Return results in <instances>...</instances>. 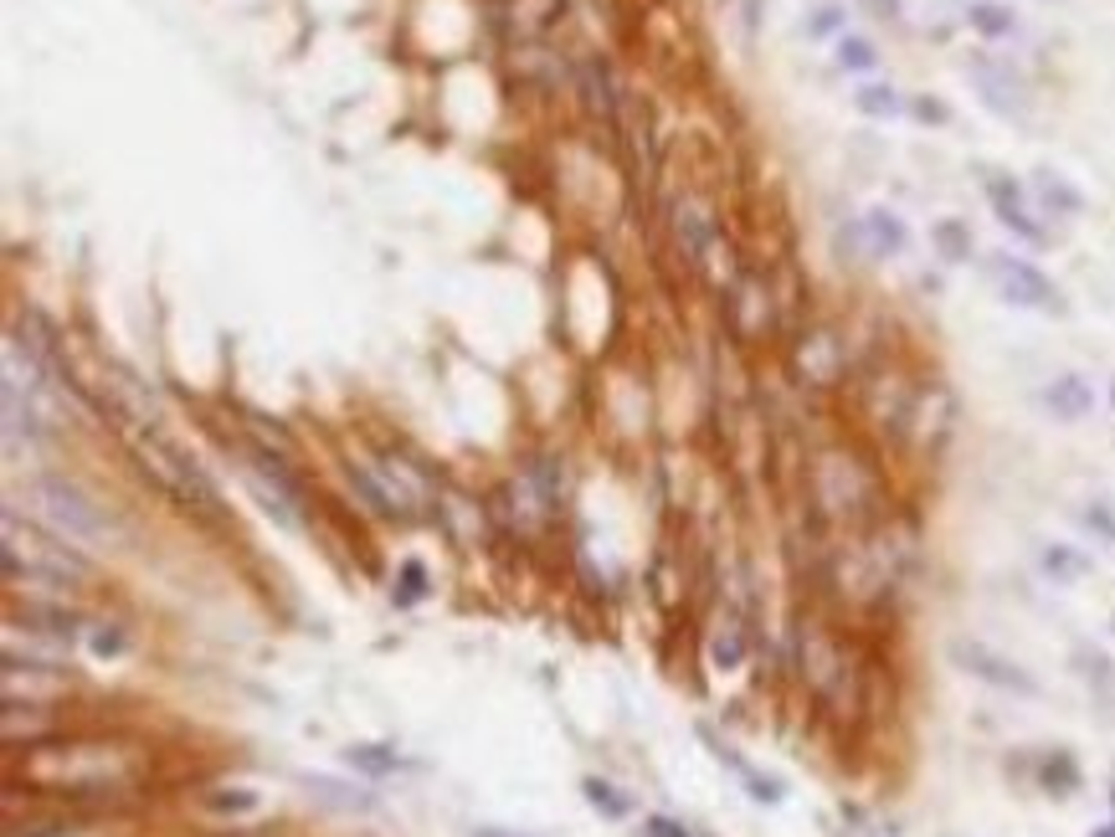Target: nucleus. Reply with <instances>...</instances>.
Returning <instances> with one entry per match:
<instances>
[{
    "label": "nucleus",
    "mask_w": 1115,
    "mask_h": 837,
    "mask_svg": "<svg viewBox=\"0 0 1115 837\" xmlns=\"http://www.w3.org/2000/svg\"><path fill=\"white\" fill-rule=\"evenodd\" d=\"M0 561L11 585H41V591H78L88 581V561L67 545V535H47L37 525H21L16 508L0 519Z\"/></svg>",
    "instance_id": "nucleus-1"
},
{
    "label": "nucleus",
    "mask_w": 1115,
    "mask_h": 837,
    "mask_svg": "<svg viewBox=\"0 0 1115 837\" xmlns=\"http://www.w3.org/2000/svg\"><path fill=\"white\" fill-rule=\"evenodd\" d=\"M124 437H129L139 467H144L170 499H180L185 508H196V514H206V519H221V493H216V484L206 478V467L176 442V432L124 422Z\"/></svg>",
    "instance_id": "nucleus-2"
},
{
    "label": "nucleus",
    "mask_w": 1115,
    "mask_h": 837,
    "mask_svg": "<svg viewBox=\"0 0 1115 837\" xmlns=\"http://www.w3.org/2000/svg\"><path fill=\"white\" fill-rule=\"evenodd\" d=\"M31 504H37L41 519L57 529V535H67L73 545H99L103 535L114 529V519L103 514V504H93V499H88L78 484H67V478H37V484H31Z\"/></svg>",
    "instance_id": "nucleus-3"
},
{
    "label": "nucleus",
    "mask_w": 1115,
    "mask_h": 837,
    "mask_svg": "<svg viewBox=\"0 0 1115 837\" xmlns=\"http://www.w3.org/2000/svg\"><path fill=\"white\" fill-rule=\"evenodd\" d=\"M992 283H998V293L1013 309H1043V313L1059 309V288L1023 257H1002V253L992 257Z\"/></svg>",
    "instance_id": "nucleus-4"
},
{
    "label": "nucleus",
    "mask_w": 1115,
    "mask_h": 837,
    "mask_svg": "<svg viewBox=\"0 0 1115 837\" xmlns=\"http://www.w3.org/2000/svg\"><path fill=\"white\" fill-rule=\"evenodd\" d=\"M792 371L803 375L807 386H838L843 371H848V350L833 330H807L797 345H792Z\"/></svg>",
    "instance_id": "nucleus-5"
},
{
    "label": "nucleus",
    "mask_w": 1115,
    "mask_h": 837,
    "mask_svg": "<svg viewBox=\"0 0 1115 837\" xmlns=\"http://www.w3.org/2000/svg\"><path fill=\"white\" fill-rule=\"evenodd\" d=\"M951 658H957L972 679L992 683V688H1002V694H1028V699L1038 694V683L1028 679L1017 662H1008L1002 653H992L987 643H966V638H957V643H951Z\"/></svg>",
    "instance_id": "nucleus-6"
},
{
    "label": "nucleus",
    "mask_w": 1115,
    "mask_h": 837,
    "mask_svg": "<svg viewBox=\"0 0 1115 837\" xmlns=\"http://www.w3.org/2000/svg\"><path fill=\"white\" fill-rule=\"evenodd\" d=\"M247 478H253L257 499H262V508L273 514L278 525L298 529L304 525V514H298V504H304V493H298V484L278 467V458H268V452H253V467H247Z\"/></svg>",
    "instance_id": "nucleus-7"
},
{
    "label": "nucleus",
    "mask_w": 1115,
    "mask_h": 837,
    "mask_svg": "<svg viewBox=\"0 0 1115 837\" xmlns=\"http://www.w3.org/2000/svg\"><path fill=\"white\" fill-rule=\"evenodd\" d=\"M730 324H735L741 339H761L777 324V298L766 288V278L741 273V283L730 288Z\"/></svg>",
    "instance_id": "nucleus-8"
},
{
    "label": "nucleus",
    "mask_w": 1115,
    "mask_h": 837,
    "mask_svg": "<svg viewBox=\"0 0 1115 837\" xmlns=\"http://www.w3.org/2000/svg\"><path fill=\"white\" fill-rule=\"evenodd\" d=\"M987 201H992V211H998V221L1008 227V232H1017L1023 242H1043V227H1038L1034 216H1028V206H1023V191H1017V180L987 176Z\"/></svg>",
    "instance_id": "nucleus-9"
},
{
    "label": "nucleus",
    "mask_w": 1115,
    "mask_h": 837,
    "mask_svg": "<svg viewBox=\"0 0 1115 837\" xmlns=\"http://www.w3.org/2000/svg\"><path fill=\"white\" fill-rule=\"evenodd\" d=\"M859 242L869 247V257H900L905 247H910V232H905V221L895 211H863L859 221Z\"/></svg>",
    "instance_id": "nucleus-10"
},
{
    "label": "nucleus",
    "mask_w": 1115,
    "mask_h": 837,
    "mask_svg": "<svg viewBox=\"0 0 1115 837\" xmlns=\"http://www.w3.org/2000/svg\"><path fill=\"white\" fill-rule=\"evenodd\" d=\"M1043 407H1049L1054 422H1085L1090 407H1095V390H1090V381H1079V375H1059L1054 386L1043 390Z\"/></svg>",
    "instance_id": "nucleus-11"
},
{
    "label": "nucleus",
    "mask_w": 1115,
    "mask_h": 837,
    "mask_svg": "<svg viewBox=\"0 0 1115 837\" xmlns=\"http://www.w3.org/2000/svg\"><path fill=\"white\" fill-rule=\"evenodd\" d=\"M1038 565H1043V576L1059 585H1075L1090 576V561H1085L1075 545H1043L1038 550Z\"/></svg>",
    "instance_id": "nucleus-12"
},
{
    "label": "nucleus",
    "mask_w": 1115,
    "mask_h": 837,
    "mask_svg": "<svg viewBox=\"0 0 1115 837\" xmlns=\"http://www.w3.org/2000/svg\"><path fill=\"white\" fill-rule=\"evenodd\" d=\"M1034 185H1038V201H1043L1054 216H1079V211H1085V195H1079L1064 176H1054V170H1038Z\"/></svg>",
    "instance_id": "nucleus-13"
},
{
    "label": "nucleus",
    "mask_w": 1115,
    "mask_h": 837,
    "mask_svg": "<svg viewBox=\"0 0 1115 837\" xmlns=\"http://www.w3.org/2000/svg\"><path fill=\"white\" fill-rule=\"evenodd\" d=\"M977 82H982V98L998 108V114H1008V118H1017L1023 114V98H1017V82L1008 78V73H998V67H987L982 62L977 67Z\"/></svg>",
    "instance_id": "nucleus-14"
},
{
    "label": "nucleus",
    "mask_w": 1115,
    "mask_h": 837,
    "mask_svg": "<svg viewBox=\"0 0 1115 837\" xmlns=\"http://www.w3.org/2000/svg\"><path fill=\"white\" fill-rule=\"evenodd\" d=\"M966 21H972V31H982V37H1008L1017 26L1013 5H1002V0H972Z\"/></svg>",
    "instance_id": "nucleus-15"
},
{
    "label": "nucleus",
    "mask_w": 1115,
    "mask_h": 837,
    "mask_svg": "<svg viewBox=\"0 0 1115 837\" xmlns=\"http://www.w3.org/2000/svg\"><path fill=\"white\" fill-rule=\"evenodd\" d=\"M931 242H936V253L946 257V262H966V257H972V232L961 227L957 216H946V221H936V232H931Z\"/></svg>",
    "instance_id": "nucleus-16"
},
{
    "label": "nucleus",
    "mask_w": 1115,
    "mask_h": 837,
    "mask_svg": "<svg viewBox=\"0 0 1115 837\" xmlns=\"http://www.w3.org/2000/svg\"><path fill=\"white\" fill-rule=\"evenodd\" d=\"M854 103H859V114H869V118H895L905 108L900 93H895V88H884V82L859 88V93H854Z\"/></svg>",
    "instance_id": "nucleus-17"
},
{
    "label": "nucleus",
    "mask_w": 1115,
    "mask_h": 837,
    "mask_svg": "<svg viewBox=\"0 0 1115 837\" xmlns=\"http://www.w3.org/2000/svg\"><path fill=\"white\" fill-rule=\"evenodd\" d=\"M345 760H350V765H360V771H371V776H386V771H396V765H401V756H396V750H381V745H350V750H345Z\"/></svg>",
    "instance_id": "nucleus-18"
},
{
    "label": "nucleus",
    "mask_w": 1115,
    "mask_h": 837,
    "mask_svg": "<svg viewBox=\"0 0 1115 837\" xmlns=\"http://www.w3.org/2000/svg\"><path fill=\"white\" fill-rule=\"evenodd\" d=\"M581 791H587V801L597 812H607V817H627V807H632L627 797H617V786H607V781H597V776L581 781Z\"/></svg>",
    "instance_id": "nucleus-19"
},
{
    "label": "nucleus",
    "mask_w": 1115,
    "mask_h": 837,
    "mask_svg": "<svg viewBox=\"0 0 1115 837\" xmlns=\"http://www.w3.org/2000/svg\"><path fill=\"white\" fill-rule=\"evenodd\" d=\"M427 596V565L422 561H401V576H396V602L411 606Z\"/></svg>",
    "instance_id": "nucleus-20"
},
{
    "label": "nucleus",
    "mask_w": 1115,
    "mask_h": 837,
    "mask_svg": "<svg viewBox=\"0 0 1115 837\" xmlns=\"http://www.w3.org/2000/svg\"><path fill=\"white\" fill-rule=\"evenodd\" d=\"M838 62L848 67V73H869V67L880 62V52H874V47H869L863 37H843V41H838Z\"/></svg>",
    "instance_id": "nucleus-21"
},
{
    "label": "nucleus",
    "mask_w": 1115,
    "mask_h": 837,
    "mask_svg": "<svg viewBox=\"0 0 1115 837\" xmlns=\"http://www.w3.org/2000/svg\"><path fill=\"white\" fill-rule=\"evenodd\" d=\"M309 791L324 801H339V807H371V797H355L350 786H339V781H330V776H309Z\"/></svg>",
    "instance_id": "nucleus-22"
},
{
    "label": "nucleus",
    "mask_w": 1115,
    "mask_h": 837,
    "mask_svg": "<svg viewBox=\"0 0 1115 837\" xmlns=\"http://www.w3.org/2000/svg\"><path fill=\"white\" fill-rule=\"evenodd\" d=\"M206 801H212L216 812H253L257 791H253V786H227V791H212Z\"/></svg>",
    "instance_id": "nucleus-23"
},
{
    "label": "nucleus",
    "mask_w": 1115,
    "mask_h": 837,
    "mask_svg": "<svg viewBox=\"0 0 1115 837\" xmlns=\"http://www.w3.org/2000/svg\"><path fill=\"white\" fill-rule=\"evenodd\" d=\"M741 658H745L741 632H720V638H715V668H735Z\"/></svg>",
    "instance_id": "nucleus-24"
},
{
    "label": "nucleus",
    "mask_w": 1115,
    "mask_h": 837,
    "mask_svg": "<svg viewBox=\"0 0 1115 837\" xmlns=\"http://www.w3.org/2000/svg\"><path fill=\"white\" fill-rule=\"evenodd\" d=\"M124 632H118V627H108V632H93V653H99V658H118V653H124Z\"/></svg>",
    "instance_id": "nucleus-25"
},
{
    "label": "nucleus",
    "mask_w": 1115,
    "mask_h": 837,
    "mask_svg": "<svg viewBox=\"0 0 1115 837\" xmlns=\"http://www.w3.org/2000/svg\"><path fill=\"white\" fill-rule=\"evenodd\" d=\"M643 833H648V837H694L684 822H674V817H648Z\"/></svg>",
    "instance_id": "nucleus-26"
},
{
    "label": "nucleus",
    "mask_w": 1115,
    "mask_h": 837,
    "mask_svg": "<svg viewBox=\"0 0 1115 837\" xmlns=\"http://www.w3.org/2000/svg\"><path fill=\"white\" fill-rule=\"evenodd\" d=\"M915 114L925 118V124H946V108H940V103H931V98H920V103H915Z\"/></svg>",
    "instance_id": "nucleus-27"
},
{
    "label": "nucleus",
    "mask_w": 1115,
    "mask_h": 837,
    "mask_svg": "<svg viewBox=\"0 0 1115 837\" xmlns=\"http://www.w3.org/2000/svg\"><path fill=\"white\" fill-rule=\"evenodd\" d=\"M863 5H874V16H895L900 11V0H863Z\"/></svg>",
    "instance_id": "nucleus-28"
},
{
    "label": "nucleus",
    "mask_w": 1115,
    "mask_h": 837,
    "mask_svg": "<svg viewBox=\"0 0 1115 837\" xmlns=\"http://www.w3.org/2000/svg\"><path fill=\"white\" fill-rule=\"evenodd\" d=\"M833 26H838V11H822V16L812 21V31H833Z\"/></svg>",
    "instance_id": "nucleus-29"
},
{
    "label": "nucleus",
    "mask_w": 1115,
    "mask_h": 837,
    "mask_svg": "<svg viewBox=\"0 0 1115 837\" xmlns=\"http://www.w3.org/2000/svg\"><path fill=\"white\" fill-rule=\"evenodd\" d=\"M1090 837H1115V822H1111V827H1095V833H1090Z\"/></svg>",
    "instance_id": "nucleus-30"
},
{
    "label": "nucleus",
    "mask_w": 1115,
    "mask_h": 837,
    "mask_svg": "<svg viewBox=\"0 0 1115 837\" xmlns=\"http://www.w3.org/2000/svg\"><path fill=\"white\" fill-rule=\"evenodd\" d=\"M1111 407H1115V386H1111Z\"/></svg>",
    "instance_id": "nucleus-31"
},
{
    "label": "nucleus",
    "mask_w": 1115,
    "mask_h": 837,
    "mask_svg": "<svg viewBox=\"0 0 1115 837\" xmlns=\"http://www.w3.org/2000/svg\"><path fill=\"white\" fill-rule=\"evenodd\" d=\"M1111 801H1115V791H1111Z\"/></svg>",
    "instance_id": "nucleus-32"
}]
</instances>
